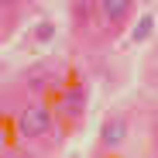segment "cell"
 <instances>
[{
	"instance_id": "obj_3",
	"label": "cell",
	"mask_w": 158,
	"mask_h": 158,
	"mask_svg": "<svg viewBox=\"0 0 158 158\" xmlns=\"http://www.w3.org/2000/svg\"><path fill=\"white\" fill-rule=\"evenodd\" d=\"M96 10H100L103 28L114 35V31H120V28H124V21L131 17L134 4H131V0H103V4H96Z\"/></svg>"
},
{
	"instance_id": "obj_6",
	"label": "cell",
	"mask_w": 158,
	"mask_h": 158,
	"mask_svg": "<svg viewBox=\"0 0 158 158\" xmlns=\"http://www.w3.org/2000/svg\"><path fill=\"white\" fill-rule=\"evenodd\" d=\"M55 38V24L52 21H41L38 28H35V41H52Z\"/></svg>"
},
{
	"instance_id": "obj_4",
	"label": "cell",
	"mask_w": 158,
	"mask_h": 158,
	"mask_svg": "<svg viewBox=\"0 0 158 158\" xmlns=\"http://www.w3.org/2000/svg\"><path fill=\"white\" fill-rule=\"evenodd\" d=\"M124 138H127V120L120 114L103 120V127H100V144L103 148H117V144H124Z\"/></svg>"
},
{
	"instance_id": "obj_5",
	"label": "cell",
	"mask_w": 158,
	"mask_h": 158,
	"mask_svg": "<svg viewBox=\"0 0 158 158\" xmlns=\"http://www.w3.org/2000/svg\"><path fill=\"white\" fill-rule=\"evenodd\" d=\"M151 28H155V17H151V14H144V17L138 21V28H134V41H144V38L151 35Z\"/></svg>"
},
{
	"instance_id": "obj_2",
	"label": "cell",
	"mask_w": 158,
	"mask_h": 158,
	"mask_svg": "<svg viewBox=\"0 0 158 158\" xmlns=\"http://www.w3.org/2000/svg\"><path fill=\"white\" fill-rule=\"evenodd\" d=\"M86 103H89L86 86H83V83H72V86H65V89L55 96V117H59L62 124L76 127L79 120L86 117Z\"/></svg>"
},
{
	"instance_id": "obj_1",
	"label": "cell",
	"mask_w": 158,
	"mask_h": 158,
	"mask_svg": "<svg viewBox=\"0 0 158 158\" xmlns=\"http://www.w3.org/2000/svg\"><path fill=\"white\" fill-rule=\"evenodd\" d=\"M55 110L48 107L45 100H28V103H21V110L14 117L17 124V134L24 141H48L52 138V131H55Z\"/></svg>"
}]
</instances>
